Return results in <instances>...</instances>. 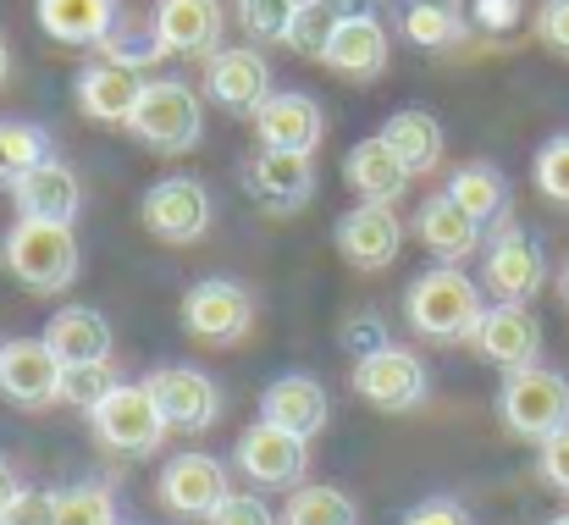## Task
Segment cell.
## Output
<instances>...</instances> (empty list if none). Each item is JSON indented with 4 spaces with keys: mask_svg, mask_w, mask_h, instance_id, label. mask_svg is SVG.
<instances>
[{
    "mask_svg": "<svg viewBox=\"0 0 569 525\" xmlns=\"http://www.w3.org/2000/svg\"><path fill=\"white\" fill-rule=\"evenodd\" d=\"M537 188H542V199H553V205H565L569 210V133H553L542 150H537Z\"/></svg>",
    "mask_w": 569,
    "mask_h": 525,
    "instance_id": "74e56055",
    "label": "cell"
},
{
    "mask_svg": "<svg viewBox=\"0 0 569 525\" xmlns=\"http://www.w3.org/2000/svg\"><path fill=\"white\" fill-rule=\"evenodd\" d=\"M204 525H277V515L266 509V498H254V493H232V498H227Z\"/></svg>",
    "mask_w": 569,
    "mask_h": 525,
    "instance_id": "b9f144b4",
    "label": "cell"
},
{
    "mask_svg": "<svg viewBox=\"0 0 569 525\" xmlns=\"http://www.w3.org/2000/svg\"><path fill=\"white\" fill-rule=\"evenodd\" d=\"M100 56L106 61H122V67H133V72H144V67H156L161 56H167V44H161V28H156V11L150 17H139V11H117V28L106 33V44H100Z\"/></svg>",
    "mask_w": 569,
    "mask_h": 525,
    "instance_id": "4dcf8cb0",
    "label": "cell"
},
{
    "mask_svg": "<svg viewBox=\"0 0 569 525\" xmlns=\"http://www.w3.org/2000/svg\"><path fill=\"white\" fill-rule=\"evenodd\" d=\"M89 426H94V443L111 448V454H122V459L156 454L167 443V420H161V409H156V398H150L144 382L111 387V398L89 415Z\"/></svg>",
    "mask_w": 569,
    "mask_h": 525,
    "instance_id": "5b68a950",
    "label": "cell"
},
{
    "mask_svg": "<svg viewBox=\"0 0 569 525\" xmlns=\"http://www.w3.org/2000/svg\"><path fill=\"white\" fill-rule=\"evenodd\" d=\"M381 145L409 167V177H420L442 161V122L431 111H392L381 122Z\"/></svg>",
    "mask_w": 569,
    "mask_h": 525,
    "instance_id": "83f0119b",
    "label": "cell"
},
{
    "mask_svg": "<svg viewBox=\"0 0 569 525\" xmlns=\"http://www.w3.org/2000/svg\"><path fill=\"white\" fill-rule=\"evenodd\" d=\"M0 266L28 294H67L78 283L83 249H78L72 227H61V221H22L17 216V227L0 244Z\"/></svg>",
    "mask_w": 569,
    "mask_h": 525,
    "instance_id": "7a4b0ae2",
    "label": "cell"
},
{
    "mask_svg": "<svg viewBox=\"0 0 569 525\" xmlns=\"http://www.w3.org/2000/svg\"><path fill=\"white\" fill-rule=\"evenodd\" d=\"M72 100L89 122H111V128H128L139 100H144V78L122 61H89L78 78H72Z\"/></svg>",
    "mask_w": 569,
    "mask_h": 525,
    "instance_id": "2e32d148",
    "label": "cell"
},
{
    "mask_svg": "<svg viewBox=\"0 0 569 525\" xmlns=\"http://www.w3.org/2000/svg\"><path fill=\"white\" fill-rule=\"evenodd\" d=\"M459 210H470L481 227L487 221H503L509 216V182L498 167H487V161H470V167H459V172L448 177V188H442Z\"/></svg>",
    "mask_w": 569,
    "mask_h": 525,
    "instance_id": "f546056e",
    "label": "cell"
},
{
    "mask_svg": "<svg viewBox=\"0 0 569 525\" xmlns=\"http://www.w3.org/2000/svg\"><path fill=\"white\" fill-rule=\"evenodd\" d=\"M111 387H122V376L111 370V359H94V365H67L61 370V404L72 409H100L111 398Z\"/></svg>",
    "mask_w": 569,
    "mask_h": 525,
    "instance_id": "e575fe53",
    "label": "cell"
},
{
    "mask_svg": "<svg viewBox=\"0 0 569 525\" xmlns=\"http://www.w3.org/2000/svg\"><path fill=\"white\" fill-rule=\"evenodd\" d=\"M355 393L371 404V409H387V415H403L426 398V365L415 359L409 349H381V354H366L355 359Z\"/></svg>",
    "mask_w": 569,
    "mask_h": 525,
    "instance_id": "9a60e30c",
    "label": "cell"
},
{
    "mask_svg": "<svg viewBox=\"0 0 569 525\" xmlns=\"http://www.w3.org/2000/svg\"><path fill=\"white\" fill-rule=\"evenodd\" d=\"M498 415L515 437L526 443H548L553 432L569 426V376L548 370V365H531V370H515L503 376L498 387Z\"/></svg>",
    "mask_w": 569,
    "mask_h": 525,
    "instance_id": "3957f363",
    "label": "cell"
},
{
    "mask_svg": "<svg viewBox=\"0 0 569 525\" xmlns=\"http://www.w3.org/2000/svg\"><path fill=\"white\" fill-rule=\"evenodd\" d=\"M11 67H17V61H11V44H6V33H0V89L11 83Z\"/></svg>",
    "mask_w": 569,
    "mask_h": 525,
    "instance_id": "7dc6e473",
    "label": "cell"
},
{
    "mask_svg": "<svg viewBox=\"0 0 569 525\" xmlns=\"http://www.w3.org/2000/svg\"><path fill=\"white\" fill-rule=\"evenodd\" d=\"M243 33L254 44H288V28L299 17V0H232Z\"/></svg>",
    "mask_w": 569,
    "mask_h": 525,
    "instance_id": "d590c367",
    "label": "cell"
},
{
    "mask_svg": "<svg viewBox=\"0 0 569 525\" xmlns=\"http://www.w3.org/2000/svg\"><path fill=\"white\" fill-rule=\"evenodd\" d=\"M56 525H117V504L111 487L100 482H78L56 498Z\"/></svg>",
    "mask_w": 569,
    "mask_h": 525,
    "instance_id": "8d00e7d4",
    "label": "cell"
},
{
    "mask_svg": "<svg viewBox=\"0 0 569 525\" xmlns=\"http://www.w3.org/2000/svg\"><path fill=\"white\" fill-rule=\"evenodd\" d=\"M403 316L431 344H470L487 316V299H481V283H470L459 266H431L409 283Z\"/></svg>",
    "mask_w": 569,
    "mask_h": 525,
    "instance_id": "6da1fadb",
    "label": "cell"
},
{
    "mask_svg": "<svg viewBox=\"0 0 569 525\" xmlns=\"http://www.w3.org/2000/svg\"><path fill=\"white\" fill-rule=\"evenodd\" d=\"M537 39H542V50H553L559 61H569V0H542V11H537Z\"/></svg>",
    "mask_w": 569,
    "mask_h": 525,
    "instance_id": "ab89813d",
    "label": "cell"
},
{
    "mask_svg": "<svg viewBox=\"0 0 569 525\" xmlns=\"http://www.w3.org/2000/svg\"><path fill=\"white\" fill-rule=\"evenodd\" d=\"M238 177H243V194L254 205L277 210V216L305 210L310 194H316V161L310 156H293V150H254Z\"/></svg>",
    "mask_w": 569,
    "mask_h": 525,
    "instance_id": "4fadbf2b",
    "label": "cell"
},
{
    "mask_svg": "<svg viewBox=\"0 0 569 525\" xmlns=\"http://www.w3.org/2000/svg\"><path fill=\"white\" fill-rule=\"evenodd\" d=\"M398 28L415 50H448L465 39V11H459V0H409Z\"/></svg>",
    "mask_w": 569,
    "mask_h": 525,
    "instance_id": "1f68e13d",
    "label": "cell"
},
{
    "mask_svg": "<svg viewBox=\"0 0 569 525\" xmlns=\"http://www.w3.org/2000/svg\"><path fill=\"white\" fill-rule=\"evenodd\" d=\"M56 498H61V493L22 487V493H17V504L6 509V521L0 525H56Z\"/></svg>",
    "mask_w": 569,
    "mask_h": 525,
    "instance_id": "60d3db41",
    "label": "cell"
},
{
    "mask_svg": "<svg viewBox=\"0 0 569 525\" xmlns=\"http://www.w3.org/2000/svg\"><path fill=\"white\" fill-rule=\"evenodd\" d=\"M542 482L548 487H559L569 498V426L565 432H553L548 443H542Z\"/></svg>",
    "mask_w": 569,
    "mask_h": 525,
    "instance_id": "f6af8a7d",
    "label": "cell"
},
{
    "mask_svg": "<svg viewBox=\"0 0 569 525\" xmlns=\"http://www.w3.org/2000/svg\"><path fill=\"white\" fill-rule=\"evenodd\" d=\"M17 493H22V487H17V476H11V465L0 459V521H6V509L17 504Z\"/></svg>",
    "mask_w": 569,
    "mask_h": 525,
    "instance_id": "bcb514c9",
    "label": "cell"
},
{
    "mask_svg": "<svg viewBox=\"0 0 569 525\" xmlns=\"http://www.w3.org/2000/svg\"><path fill=\"white\" fill-rule=\"evenodd\" d=\"M50 354L61 359V365H94V359H111V321L100 316V310H89V305H67V310H56L50 321H44V333H39Z\"/></svg>",
    "mask_w": 569,
    "mask_h": 525,
    "instance_id": "484cf974",
    "label": "cell"
},
{
    "mask_svg": "<svg viewBox=\"0 0 569 525\" xmlns=\"http://www.w3.org/2000/svg\"><path fill=\"white\" fill-rule=\"evenodd\" d=\"M11 205H17L22 221H61V227H72L78 205H83V182H78L72 167H61L50 156V161H39L33 172H22L11 182Z\"/></svg>",
    "mask_w": 569,
    "mask_h": 525,
    "instance_id": "44dd1931",
    "label": "cell"
},
{
    "mask_svg": "<svg viewBox=\"0 0 569 525\" xmlns=\"http://www.w3.org/2000/svg\"><path fill=\"white\" fill-rule=\"evenodd\" d=\"M470 349L481 354L487 365H498L503 376H515V370L542 365V327H537V316L526 305H487Z\"/></svg>",
    "mask_w": 569,
    "mask_h": 525,
    "instance_id": "5bb4252c",
    "label": "cell"
},
{
    "mask_svg": "<svg viewBox=\"0 0 569 525\" xmlns=\"http://www.w3.org/2000/svg\"><path fill=\"white\" fill-rule=\"evenodd\" d=\"M542 283H548V255L531 244V232L503 221V232L481 255V294H492L498 305H526L542 294Z\"/></svg>",
    "mask_w": 569,
    "mask_h": 525,
    "instance_id": "ba28073f",
    "label": "cell"
},
{
    "mask_svg": "<svg viewBox=\"0 0 569 525\" xmlns=\"http://www.w3.org/2000/svg\"><path fill=\"white\" fill-rule=\"evenodd\" d=\"M183 333L210 344V349H227V344H243L254 333V299L227 283V277H204L183 294Z\"/></svg>",
    "mask_w": 569,
    "mask_h": 525,
    "instance_id": "52a82bcc",
    "label": "cell"
},
{
    "mask_svg": "<svg viewBox=\"0 0 569 525\" xmlns=\"http://www.w3.org/2000/svg\"><path fill=\"white\" fill-rule=\"evenodd\" d=\"M167 432H210L221 420V387L204 376V370H189V365H156L144 376Z\"/></svg>",
    "mask_w": 569,
    "mask_h": 525,
    "instance_id": "8fae6325",
    "label": "cell"
},
{
    "mask_svg": "<svg viewBox=\"0 0 569 525\" xmlns=\"http://www.w3.org/2000/svg\"><path fill=\"white\" fill-rule=\"evenodd\" d=\"M327 415H332V398H327V387H321L316 376H305V370L277 376V382L260 393V420H271V426H282V432H293V437H316V432L327 426Z\"/></svg>",
    "mask_w": 569,
    "mask_h": 525,
    "instance_id": "603a6c76",
    "label": "cell"
},
{
    "mask_svg": "<svg viewBox=\"0 0 569 525\" xmlns=\"http://www.w3.org/2000/svg\"><path fill=\"white\" fill-rule=\"evenodd\" d=\"M343 182L360 194V205H398L403 182H409V167L377 139H360L349 156H343Z\"/></svg>",
    "mask_w": 569,
    "mask_h": 525,
    "instance_id": "4316f807",
    "label": "cell"
},
{
    "mask_svg": "<svg viewBox=\"0 0 569 525\" xmlns=\"http://www.w3.org/2000/svg\"><path fill=\"white\" fill-rule=\"evenodd\" d=\"M227 498H232V482H227V465L216 454L189 448V454L167 459V470H161V509L167 515H178V521H210Z\"/></svg>",
    "mask_w": 569,
    "mask_h": 525,
    "instance_id": "30bf717a",
    "label": "cell"
},
{
    "mask_svg": "<svg viewBox=\"0 0 569 525\" xmlns=\"http://www.w3.org/2000/svg\"><path fill=\"white\" fill-rule=\"evenodd\" d=\"M61 359L50 354L44 338H11L0 354V393L17 404V409H44L61 398Z\"/></svg>",
    "mask_w": 569,
    "mask_h": 525,
    "instance_id": "d6986e66",
    "label": "cell"
},
{
    "mask_svg": "<svg viewBox=\"0 0 569 525\" xmlns=\"http://www.w3.org/2000/svg\"><path fill=\"white\" fill-rule=\"evenodd\" d=\"M204 95H210L221 111L254 122L260 106H266L277 89H271V67H266V56H260L254 44H221V50L204 61Z\"/></svg>",
    "mask_w": 569,
    "mask_h": 525,
    "instance_id": "9c48e42d",
    "label": "cell"
},
{
    "mask_svg": "<svg viewBox=\"0 0 569 525\" xmlns=\"http://www.w3.org/2000/svg\"><path fill=\"white\" fill-rule=\"evenodd\" d=\"M128 133L144 150H156V156H183L204 133V106H199V95H193L189 83L156 78V83H144V100H139Z\"/></svg>",
    "mask_w": 569,
    "mask_h": 525,
    "instance_id": "277c9868",
    "label": "cell"
},
{
    "mask_svg": "<svg viewBox=\"0 0 569 525\" xmlns=\"http://www.w3.org/2000/svg\"><path fill=\"white\" fill-rule=\"evenodd\" d=\"M56 150H50V133L39 128V122H11V117H0V182L11 188L22 172H33L39 161H50Z\"/></svg>",
    "mask_w": 569,
    "mask_h": 525,
    "instance_id": "836d02e7",
    "label": "cell"
},
{
    "mask_svg": "<svg viewBox=\"0 0 569 525\" xmlns=\"http://www.w3.org/2000/svg\"><path fill=\"white\" fill-rule=\"evenodd\" d=\"M260 150H293V156H316V145L327 139V111L321 100H310L305 89H277L260 117H254Z\"/></svg>",
    "mask_w": 569,
    "mask_h": 525,
    "instance_id": "e0dca14e",
    "label": "cell"
},
{
    "mask_svg": "<svg viewBox=\"0 0 569 525\" xmlns=\"http://www.w3.org/2000/svg\"><path fill=\"white\" fill-rule=\"evenodd\" d=\"M548 525H569V515H553V521H548Z\"/></svg>",
    "mask_w": 569,
    "mask_h": 525,
    "instance_id": "c3c4849f",
    "label": "cell"
},
{
    "mask_svg": "<svg viewBox=\"0 0 569 525\" xmlns=\"http://www.w3.org/2000/svg\"><path fill=\"white\" fill-rule=\"evenodd\" d=\"M387 61H392V39H387V28H381L377 11H360V17L338 22V33H332L327 50H321V67L338 72V78H349V83H371V78H381Z\"/></svg>",
    "mask_w": 569,
    "mask_h": 525,
    "instance_id": "ffe728a7",
    "label": "cell"
},
{
    "mask_svg": "<svg viewBox=\"0 0 569 525\" xmlns=\"http://www.w3.org/2000/svg\"><path fill=\"white\" fill-rule=\"evenodd\" d=\"M403 525H476V521H470V509H465L459 498L437 493V498H420V504L403 515Z\"/></svg>",
    "mask_w": 569,
    "mask_h": 525,
    "instance_id": "7bdbcfd3",
    "label": "cell"
},
{
    "mask_svg": "<svg viewBox=\"0 0 569 525\" xmlns=\"http://www.w3.org/2000/svg\"><path fill=\"white\" fill-rule=\"evenodd\" d=\"M360 11H377V6L371 0H299V17L288 28V50L305 56V61H321V50L338 33V22H349Z\"/></svg>",
    "mask_w": 569,
    "mask_h": 525,
    "instance_id": "f1b7e54d",
    "label": "cell"
},
{
    "mask_svg": "<svg viewBox=\"0 0 569 525\" xmlns=\"http://www.w3.org/2000/svg\"><path fill=\"white\" fill-rule=\"evenodd\" d=\"M156 28H161L167 56H204L210 61L221 50L227 11H221V0H156Z\"/></svg>",
    "mask_w": 569,
    "mask_h": 525,
    "instance_id": "7402d4cb",
    "label": "cell"
},
{
    "mask_svg": "<svg viewBox=\"0 0 569 525\" xmlns=\"http://www.w3.org/2000/svg\"><path fill=\"white\" fill-rule=\"evenodd\" d=\"M282 525H360V509L349 493L316 482V487H293L288 509H282Z\"/></svg>",
    "mask_w": 569,
    "mask_h": 525,
    "instance_id": "d6a6232c",
    "label": "cell"
},
{
    "mask_svg": "<svg viewBox=\"0 0 569 525\" xmlns=\"http://www.w3.org/2000/svg\"><path fill=\"white\" fill-rule=\"evenodd\" d=\"M117 11L122 0H39L33 6L39 28L67 50H100L106 33L117 28Z\"/></svg>",
    "mask_w": 569,
    "mask_h": 525,
    "instance_id": "d4e9b609",
    "label": "cell"
},
{
    "mask_svg": "<svg viewBox=\"0 0 569 525\" xmlns=\"http://www.w3.org/2000/svg\"><path fill=\"white\" fill-rule=\"evenodd\" d=\"M470 17H476V28H487V33H509V28L526 17V0H470Z\"/></svg>",
    "mask_w": 569,
    "mask_h": 525,
    "instance_id": "ee69618b",
    "label": "cell"
},
{
    "mask_svg": "<svg viewBox=\"0 0 569 525\" xmlns=\"http://www.w3.org/2000/svg\"><path fill=\"white\" fill-rule=\"evenodd\" d=\"M332 244L355 271H387L398 244H403V221L392 216V205H355L338 216Z\"/></svg>",
    "mask_w": 569,
    "mask_h": 525,
    "instance_id": "ac0fdd59",
    "label": "cell"
},
{
    "mask_svg": "<svg viewBox=\"0 0 569 525\" xmlns=\"http://www.w3.org/2000/svg\"><path fill=\"white\" fill-rule=\"evenodd\" d=\"M0 354H6V344H0Z\"/></svg>",
    "mask_w": 569,
    "mask_h": 525,
    "instance_id": "f907efd6",
    "label": "cell"
},
{
    "mask_svg": "<svg viewBox=\"0 0 569 525\" xmlns=\"http://www.w3.org/2000/svg\"><path fill=\"white\" fill-rule=\"evenodd\" d=\"M338 344L355 354V359H366V354L392 349V333H387V321H381L377 310H355V316H343V327H338Z\"/></svg>",
    "mask_w": 569,
    "mask_h": 525,
    "instance_id": "f35d334b",
    "label": "cell"
},
{
    "mask_svg": "<svg viewBox=\"0 0 569 525\" xmlns=\"http://www.w3.org/2000/svg\"><path fill=\"white\" fill-rule=\"evenodd\" d=\"M210 216H216L210 188H204L199 177H183V172L150 182L144 199H139V221H144V232L161 238V244H199V238L210 232Z\"/></svg>",
    "mask_w": 569,
    "mask_h": 525,
    "instance_id": "8992f818",
    "label": "cell"
},
{
    "mask_svg": "<svg viewBox=\"0 0 569 525\" xmlns=\"http://www.w3.org/2000/svg\"><path fill=\"white\" fill-rule=\"evenodd\" d=\"M565 299H569V271H565Z\"/></svg>",
    "mask_w": 569,
    "mask_h": 525,
    "instance_id": "681fc988",
    "label": "cell"
},
{
    "mask_svg": "<svg viewBox=\"0 0 569 525\" xmlns=\"http://www.w3.org/2000/svg\"><path fill=\"white\" fill-rule=\"evenodd\" d=\"M232 465L254 482V487H299L305 465H310V437H293L271 420H254L238 448H232Z\"/></svg>",
    "mask_w": 569,
    "mask_h": 525,
    "instance_id": "7c38bea8",
    "label": "cell"
},
{
    "mask_svg": "<svg viewBox=\"0 0 569 525\" xmlns=\"http://www.w3.org/2000/svg\"><path fill=\"white\" fill-rule=\"evenodd\" d=\"M409 227H415V238L437 255V266H459V260H465V255H476V244H481V221H476L470 210H459L448 194L420 199Z\"/></svg>",
    "mask_w": 569,
    "mask_h": 525,
    "instance_id": "cb8c5ba5",
    "label": "cell"
}]
</instances>
